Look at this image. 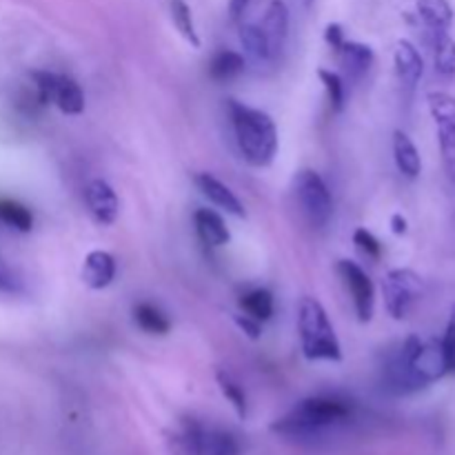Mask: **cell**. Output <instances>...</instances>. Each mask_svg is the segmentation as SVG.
<instances>
[{"label":"cell","mask_w":455,"mask_h":455,"mask_svg":"<svg viewBox=\"0 0 455 455\" xmlns=\"http://www.w3.org/2000/svg\"><path fill=\"white\" fill-rule=\"evenodd\" d=\"M262 31L267 36V43H269L271 58L278 56L284 49L289 36V9L283 0H271L269 7H267L265 18H262Z\"/></svg>","instance_id":"cell-12"},{"label":"cell","mask_w":455,"mask_h":455,"mask_svg":"<svg viewBox=\"0 0 455 455\" xmlns=\"http://www.w3.org/2000/svg\"><path fill=\"white\" fill-rule=\"evenodd\" d=\"M133 320L149 336H167L169 329H172V323H169L167 315L158 307L151 305V302H138L133 307Z\"/></svg>","instance_id":"cell-21"},{"label":"cell","mask_w":455,"mask_h":455,"mask_svg":"<svg viewBox=\"0 0 455 455\" xmlns=\"http://www.w3.org/2000/svg\"><path fill=\"white\" fill-rule=\"evenodd\" d=\"M394 62L400 84H403L404 89H409V92H413V89L418 87V83H420L422 74H425V60H422L416 44L409 43V40H398V43H395Z\"/></svg>","instance_id":"cell-11"},{"label":"cell","mask_w":455,"mask_h":455,"mask_svg":"<svg viewBox=\"0 0 455 455\" xmlns=\"http://www.w3.org/2000/svg\"><path fill=\"white\" fill-rule=\"evenodd\" d=\"M53 105L67 116H78L84 111V93L80 84L69 76L58 74L56 92H53Z\"/></svg>","instance_id":"cell-18"},{"label":"cell","mask_w":455,"mask_h":455,"mask_svg":"<svg viewBox=\"0 0 455 455\" xmlns=\"http://www.w3.org/2000/svg\"><path fill=\"white\" fill-rule=\"evenodd\" d=\"M240 309L249 318L258 320V323H267L274 315V296L267 289H253V291L244 293L240 298Z\"/></svg>","instance_id":"cell-24"},{"label":"cell","mask_w":455,"mask_h":455,"mask_svg":"<svg viewBox=\"0 0 455 455\" xmlns=\"http://www.w3.org/2000/svg\"><path fill=\"white\" fill-rule=\"evenodd\" d=\"M293 196L300 204L302 216L307 218L311 227L323 229L329 225L333 216V200L318 172H314V169L298 172V176L293 178Z\"/></svg>","instance_id":"cell-6"},{"label":"cell","mask_w":455,"mask_h":455,"mask_svg":"<svg viewBox=\"0 0 455 455\" xmlns=\"http://www.w3.org/2000/svg\"><path fill=\"white\" fill-rule=\"evenodd\" d=\"M391 229L398 235L407 234V218H404L403 213H394V216H391Z\"/></svg>","instance_id":"cell-35"},{"label":"cell","mask_w":455,"mask_h":455,"mask_svg":"<svg viewBox=\"0 0 455 455\" xmlns=\"http://www.w3.org/2000/svg\"><path fill=\"white\" fill-rule=\"evenodd\" d=\"M244 69V56L231 49H222L209 62V78L216 83H227V80L235 78L240 71Z\"/></svg>","instance_id":"cell-22"},{"label":"cell","mask_w":455,"mask_h":455,"mask_svg":"<svg viewBox=\"0 0 455 455\" xmlns=\"http://www.w3.org/2000/svg\"><path fill=\"white\" fill-rule=\"evenodd\" d=\"M427 100H429V111L434 116L435 132H438L444 169L455 180V98L447 92H431Z\"/></svg>","instance_id":"cell-8"},{"label":"cell","mask_w":455,"mask_h":455,"mask_svg":"<svg viewBox=\"0 0 455 455\" xmlns=\"http://www.w3.org/2000/svg\"><path fill=\"white\" fill-rule=\"evenodd\" d=\"M449 376L443 342L407 338L385 364V385L391 394L407 395Z\"/></svg>","instance_id":"cell-1"},{"label":"cell","mask_w":455,"mask_h":455,"mask_svg":"<svg viewBox=\"0 0 455 455\" xmlns=\"http://www.w3.org/2000/svg\"><path fill=\"white\" fill-rule=\"evenodd\" d=\"M354 243H355V247H358L360 251L364 253V256L371 258V260H380L382 244H380V240H378L376 235L371 234V231L355 229L354 231Z\"/></svg>","instance_id":"cell-30"},{"label":"cell","mask_w":455,"mask_h":455,"mask_svg":"<svg viewBox=\"0 0 455 455\" xmlns=\"http://www.w3.org/2000/svg\"><path fill=\"white\" fill-rule=\"evenodd\" d=\"M382 293L391 318L404 320L413 305L425 296V280L413 269H394L382 280Z\"/></svg>","instance_id":"cell-7"},{"label":"cell","mask_w":455,"mask_h":455,"mask_svg":"<svg viewBox=\"0 0 455 455\" xmlns=\"http://www.w3.org/2000/svg\"><path fill=\"white\" fill-rule=\"evenodd\" d=\"M194 225L196 231H198V238L204 244H209V247H222V244H227L231 240L225 220L213 209H198L194 213Z\"/></svg>","instance_id":"cell-16"},{"label":"cell","mask_w":455,"mask_h":455,"mask_svg":"<svg viewBox=\"0 0 455 455\" xmlns=\"http://www.w3.org/2000/svg\"><path fill=\"white\" fill-rule=\"evenodd\" d=\"M338 274L345 280V287L349 289L354 298V309L358 314L360 323H369L373 318V305H376V289H373L371 278L364 274L360 265L351 260L338 262Z\"/></svg>","instance_id":"cell-9"},{"label":"cell","mask_w":455,"mask_h":455,"mask_svg":"<svg viewBox=\"0 0 455 455\" xmlns=\"http://www.w3.org/2000/svg\"><path fill=\"white\" fill-rule=\"evenodd\" d=\"M318 76L320 80H323L324 89H327L331 109L338 114V111H342V107H345V84H342V78L336 74V71H329V69H320Z\"/></svg>","instance_id":"cell-28"},{"label":"cell","mask_w":455,"mask_h":455,"mask_svg":"<svg viewBox=\"0 0 455 455\" xmlns=\"http://www.w3.org/2000/svg\"><path fill=\"white\" fill-rule=\"evenodd\" d=\"M169 13H172V22L178 29V34H180L191 47L198 49L203 43H200L198 31H196L194 16H191L189 4H187L185 0H169Z\"/></svg>","instance_id":"cell-25"},{"label":"cell","mask_w":455,"mask_h":455,"mask_svg":"<svg viewBox=\"0 0 455 455\" xmlns=\"http://www.w3.org/2000/svg\"><path fill=\"white\" fill-rule=\"evenodd\" d=\"M84 203H87L89 213H92L93 220L102 227L114 225L116 218H118L120 203L116 191L111 189L109 182L105 180H92L84 189Z\"/></svg>","instance_id":"cell-10"},{"label":"cell","mask_w":455,"mask_h":455,"mask_svg":"<svg viewBox=\"0 0 455 455\" xmlns=\"http://www.w3.org/2000/svg\"><path fill=\"white\" fill-rule=\"evenodd\" d=\"M196 185H198V189L203 191L216 207L225 209L227 213H231V216L235 218H244V207L238 200V196H235L225 182L218 180L216 176H212V173H196Z\"/></svg>","instance_id":"cell-15"},{"label":"cell","mask_w":455,"mask_h":455,"mask_svg":"<svg viewBox=\"0 0 455 455\" xmlns=\"http://www.w3.org/2000/svg\"><path fill=\"white\" fill-rule=\"evenodd\" d=\"M249 7V0H229V16L234 22L243 20L244 12Z\"/></svg>","instance_id":"cell-34"},{"label":"cell","mask_w":455,"mask_h":455,"mask_svg":"<svg viewBox=\"0 0 455 455\" xmlns=\"http://www.w3.org/2000/svg\"><path fill=\"white\" fill-rule=\"evenodd\" d=\"M418 16L429 31H449L453 22V9L449 0H418Z\"/></svg>","instance_id":"cell-19"},{"label":"cell","mask_w":455,"mask_h":455,"mask_svg":"<svg viewBox=\"0 0 455 455\" xmlns=\"http://www.w3.org/2000/svg\"><path fill=\"white\" fill-rule=\"evenodd\" d=\"M22 291H25V280H22V275L13 267H9L7 262L0 260V293L20 296Z\"/></svg>","instance_id":"cell-29"},{"label":"cell","mask_w":455,"mask_h":455,"mask_svg":"<svg viewBox=\"0 0 455 455\" xmlns=\"http://www.w3.org/2000/svg\"><path fill=\"white\" fill-rule=\"evenodd\" d=\"M394 158L395 164H398L400 173L411 180H416L422 172V160H420V151H418L416 142L407 136L404 132L395 129L394 132Z\"/></svg>","instance_id":"cell-17"},{"label":"cell","mask_w":455,"mask_h":455,"mask_svg":"<svg viewBox=\"0 0 455 455\" xmlns=\"http://www.w3.org/2000/svg\"><path fill=\"white\" fill-rule=\"evenodd\" d=\"M354 416L355 407L349 400L340 398V395H314V398L298 403L287 416L275 420L271 429L289 440L311 443V440L323 438L336 427L351 422Z\"/></svg>","instance_id":"cell-2"},{"label":"cell","mask_w":455,"mask_h":455,"mask_svg":"<svg viewBox=\"0 0 455 455\" xmlns=\"http://www.w3.org/2000/svg\"><path fill=\"white\" fill-rule=\"evenodd\" d=\"M218 385H220L222 395L231 403V407L235 409L238 418H247V395H244V389L229 376L227 371H218Z\"/></svg>","instance_id":"cell-27"},{"label":"cell","mask_w":455,"mask_h":455,"mask_svg":"<svg viewBox=\"0 0 455 455\" xmlns=\"http://www.w3.org/2000/svg\"><path fill=\"white\" fill-rule=\"evenodd\" d=\"M235 324H238L240 329H243L244 333H247V338H251V340H258L260 338V323L253 318H249V315L244 314H238L235 315Z\"/></svg>","instance_id":"cell-33"},{"label":"cell","mask_w":455,"mask_h":455,"mask_svg":"<svg viewBox=\"0 0 455 455\" xmlns=\"http://www.w3.org/2000/svg\"><path fill=\"white\" fill-rule=\"evenodd\" d=\"M83 283L87 284L93 291H100V289H107L116 278V260L109 251H96L87 253L83 262Z\"/></svg>","instance_id":"cell-13"},{"label":"cell","mask_w":455,"mask_h":455,"mask_svg":"<svg viewBox=\"0 0 455 455\" xmlns=\"http://www.w3.org/2000/svg\"><path fill=\"white\" fill-rule=\"evenodd\" d=\"M227 109H229L235 142L243 158L251 167H269L278 151V129H275L274 118L234 98L227 100Z\"/></svg>","instance_id":"cell-3"},{"label":"cell","mask_w":455,"mask_h":455,"mask_svg":"<svg viewBox=\"0 0 455 455\" xmlns=\"http://www.w3.org/2000/svg\"><path fill=\"white\" fill-rule=\"evenodd\" d=\"M298 333H300V347L307 360H329V363L342 360L336 331L329 323L324 307L315 298L305 296L298 305Z\"/></svg>","instance_id":"cell-4"},{"label":"cell","mask_w":455,"mask_h":455,"mask_svg":"<svg viewBox=\"0 0 455 455\" xmlns=\"http://www.w3.org/2000/svg\"><path fill=\"white\" fill-rule=\"evenodd\" d=\"M443 351H444V360H447V369L449 373H455V307L451 311V318H449L447 329H444L443 336Z\"/></svg>","instance_id":"cell-31"},{"label":"cell","mask_w":455,"mask_h":455,"mask_svg":"<svg viewBox=\"0 0 455 455\" xmlns=\"http://www.w3.org/2000/svg\"><path fill=\"white\" fill-rule=\"evenodd\" d=\"M431 44H434L435 71L443 78H455V40L447 31H431Z\"/></svg>","instance_id":"cell-20"},{"label":"cell","mask_w":455,"mask_h":455,"mask_svg":"<svg viewBox=\"0 0 455 455\" xmlns=\"http://www.w3.org/2000/svg\"><path fill=\"white\" fill-rule=\"evenodd\" d=\"M0 222L7 225L9 229L27 234V231H31V227H34V213H31L25 204L16 203V200L0 198Z\"/></svg>","instance_id":"cell-26"},{"label":"cell","mask_w":455,"mask_h":455,"mask_svg":"<svg viewBox=\"0 0 455 455\" xmlns=\"http://www.w3.org/2000/svg\"><path fill=\"white\" fill-rule=\"evenodd\" d=\"M324 40H327V44L333 49V52H338L347 38H345V31H342V27L338 25V22H331V25L324 29Z\"/></svg>","instance_id":"cell-32"},{"label":"cell","mask_w":455,"mask_h":455,"mask_svg":"<svg viewBox=\"0 0 455 455\" xmlns=\"http://www.w3.org/2000/svg\"><path fill=\"white\" fill-rule=\"evenodd\" d=\"M338 58H340V65L345 69L347 78L351 83H358L367 76V71L373 65V49L364 43H355V40H345L342 47L338 49Z\"/></svg>","instance_id":"cell-14"},{"label":"cell","mask_w":455,"mask_h":455,"mask_svg":"<svg viewBox=\"0 0 455 455\" xmlns=\"http://www.w3.org/2000/svg\"><path fill=\"white\" fill-rule=\"evenodd\" d=\"M173 455H240L243 444L231 431L207 427L194 418H185L169 434Z\"/></svg>","instance_id":"cell-5"},{"label":"cell","mask_w":455,"mask_h":455,"mask_svg":"<svg viewBox=\"0 0 455 455\" xmlns=\"http://www.w3.org/2000/svg\"><path fill=\"white\" fill-rule=\"evenodd\" d=\"M300 3H302V4H305V7H309V4H311V3H314V0H300Z\"/></svg>","instance_id":"cell-36"},{"label":"cell","mask_w":455,"mask_h":455,"mask_svg":"<svg viewBox=\"0 0 455 455\" xmlns=\"http://www.w3.org/2000/svg\"><path fill=\"white\" fill-rule=\"evenodd\" d=\"M240 44L253 62L271 60V49L260 25H240Z\"/></svg>","instance_id":"cell-23"}]
</instances>
